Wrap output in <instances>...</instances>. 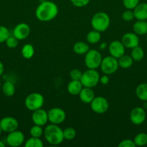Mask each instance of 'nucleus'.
<instances>
[{
  "instance_id": "f257e3e1",
  "label": "nucleus",
  "mask_w": 147,
  "mask_h": 147,
  "mask_svg": "<svg viewBox=\"0 0 147 147\" xmlns=\"http://www.w3.org/2000/svg\"><path fill=\"white\" fill-rule=\"evenodd\" d=\"M59 13L56 4L50 1H44L40 3L35 10V17L39 21L46 22L53 20Z\"/></svg>"
},
{
  "instance_id": "f03ea898",
  "label": "nucleus",
  "mask_w": 147,
  "mask_h": 147,
  "mask_svg": "<svg viewBox=\"0 0 147 147\" xmlns=\"http://www.w3.org/2000/svg\"><path fill=\"white\" fill-rule=\"evenodd\" d=\"M43 134L48 143L53 146L60 144L64 140L63 130L57 124L51 123L48 125L45 129Z\"/></svg>"
},
{
  "instance_id": "7ed1b4c3",
  "label": "nucleus",
  "mask_w": 147,
  "mask_h": 147,
  "mask_svg": "<svg viewBox=\"0 0 147 147\" xmlns=\"http://www.w3.org/2000/svg\"><path fill=\"white\" fill-rule=\"evenodd\" d=\"M91 24L94 30L103 32L109 27L110 24V18L107 13L99 11L94 14L92 17Z\"/></svg>"
},
{
  "instance_id": "20e7f679",
  "label": "nucleus",
  "mask_w": 147,
  "mask_h": 147,
  "mask_svg": "<svg viewBox=\"0 0 147 147\" xmlns=\"http://www.w3.org/2000/svg\"><path fill=\"white\" fill-rule=\"evenodd\" d=\"M45 103L44 97L39 93H32L29 94L24 100V106L29 111H34L41 109Z\"/></svg>"
},
{
  "instance_id": "39448f33",
  "label": "nucleus",
  "mask_w": 147,
  "mask_h": 147,
  "mask_svg": "<svg viewBox=\"0 0 147 147\" xmlns=\"http://www.w3.org/2000/svg\"><path fill=\"white\" fill-rule=\"evenodd\" d=\"M102 57L98 50L89 49V51L85 54L84 63L88 69H97L100 67Z\"/></svg>"
},
{
  "instance_id": "423d86ee",
  "label": "nucleus",
  "mask_w": 147,
  "mask_h": 147,
  "mask_svg": "<svg viewBox=\"0 0 147 147\" xmlns=\"http://www.w3.org/2000/svg\"><path fill=\"white\" fill-rule=\"evenodd\" d=\"M99 73L95 69H88L82 73L80 81L84 87L92 88L95 87L99 82Z\"/></svg>"
},
{
  "instance_id": "0eeeda50",
  "label": "nucleus",
  "mask_w": 147,
  "mask_h": 147,
  "mask_svg": "<svg viewBox=\"0 0 147 147\" xmlns=\"http://www.w3.org/2000/svg\"><path fill=\"white\" fill-rule=\"evenodd\" d=\"M99 67L104 74L108 75V76L113 74L118 70L119 67L118 59L111 55L107 56L102 58Z\"/></svg>"
},
{
  "instance_id": "6e6552de",
  "label": "nucleus",
  "mask_w": 147,
  "mask_h": 147,
  "mask_svg": "<svg viewBox=\"0 0 147 147\" xmlns=\"http://www.w3.org/2000/svg\"><path fill=\"white\" fill-rule=\"evenodd\" d=\"M91 109L95 113L98 114L105 113L109 109V103L105 98L102 96H97L95 97L91 102Z\"/></svg>"
},
{
  "instance_id": "1a4fd4ad",
  "label": "nucleus",
  "mask_w": 147,
  "mask_h": 147,
  "mask_svg": "<svg viewBox=\"0 0 147 147\" xmlns=\"http://www.w3.org/2000/svg\"><path fill=\"white\" fill-rule=\"evenodd\" d=\"M48 121L53 124H60L65 121L66 117V112L61 108L55 107L48 111Z\"/></svg>"
},
{
  "instance_id": "9d476101",
  "label": "nucleus",
  "mask_w": 147,
  "mask_h": 147,
  "mask_svg": "<svg viewBox=\"0 0 147 147\" xmlns=\"http://www.w3.org/2000/svg\"><path fill=\"white\" fill-rule=\"evenodd\" d=\"M6 142L10 146H20L24 142V135L22 132L17 129L14 131L8 133L6 138Z\"/></svg>"
},
{
  "instance_id": "9b49d317",
  "label": "nucleus",
  "mask_w": 147,
  "mask_h": 147,
  "mask_svg": "<svg viewBox=\"0 0 147 147\" xmlns=\"http://www.w3.org/2000/svg\"><path fill=\"white\" fill-rule=\"evenodd\" d=\"M0 126L4 132L10 133L18 129L19 123L12 116H5L0 120Z\"/></svg>"
},
{
  "instance_id": "f8f14e48",
  "label": "nucleus",
  "mask_w": 147,
  "mask_h": 147,
  "mask_svg": "<svg viewBox=\"0 0 147 147\" xmlns=\"http://www.w3.org/2000/svg\"><path fill=\"white\" fill-rule=\"evenodd\" d=\"M146 119V113L144 108L135 107L130 113L131 121L135 126H139L145 121Z\"/></svg>"
},
{
  "instance_id": "ddd939ff",
  "label": "nucleus",
  "mask_w": 147,
  "mask_h": 147,
  "mask_svg": "<svg viewBox=\"0 0 147 147\" xmlns=\"http://www.w3.org/2000/svg\"><path fill=\"white\" fill-rule=\"evenodd\" d=\"M108 50L111 56L118 59L125 54V47L121 41L113 40L108 45Z\"/></svg>"
},
{
  "instance_id": "4468645a",
  "label": "nucleus",
  "mask_w": 147,
  "mask_h": 147,
  "mask_svg": "<svg viewBox=\"0 0 147 147\" xmlns=\"http://www.w3.org/2000/svg\"><path fill=\"white\" fill-rule=\"evenodd\" d=\"M30 34V27L26 23H20L14 27L13 35L18 40H24Z\"/></svg>"
},
{
  "instance_id": "2eb2a0df",
  "label": "nucleus",
  "mask_w": 147,
  "mask_h": 147,
  "mask_svg": "<svg viewBox=\"0 0 147 147\" xmlns=\"http://www.w3.org/2000/svg\"><path fill=\"white\" fill-rule=\"evenodd\" d=\"M121 42L126 48L132 49L139 45L140 40L138 35L134 32H127L122 35Z\"/></svg>"
},
{
  "instance_id": "dca6fc26",
  "label": "nucleus",
  "mask_w": 147,
  "mask_h": 147,
  "mask_svg": "<svg viewBox=\"0 0 147 147\" xmlns=\"http://www.w3.org/2000/svg\"><path fill=\"white\" fill-rule=\"evenodd\" d=\"M32 120H33L34 124L43 126L48 121V112L42 108L34 111L33 114H32Z\"/></svg>"
},
{
  "instance_id": "f3484780",
  "label": "nucleus",
  "mask_w": 147,
  "mask_h": 147,
  "mask_svg": "<svg viewBox=\"0 0 147 147\" xmlns=\"http://www.w3.org/2000/svg\"><path fill=\"white\" fill-rule=\"evenodd\" d=\"M133 10L137 20H147V3H139Z\"/></svg>"
},
{
  "instance_id": "a211bd4d",
  "label": "nucleus",
  "mask_w": 147,
  "mask_h": 147,
  "mask_svg": "<svg viewBox=\"0 0 147 147\" xmlns=\"http://www.w3.org/2000/svg\"><path fill=\"white\" fill-rule=\"evenodd\" d=\"M79 96L80 98V100L83 103H86V104L91 103V102L93 100V99L95 97V92L93 91V90L91 88L87 87H83V88L79 93Z\"/></svg>"
},
{
  "instance_id": "6ab92c4d",
  "label": "nucleus",
  "mask_w": 147,
  "mask_h": 147,
  "mask_svg": "<svg viewBox=\"0 0 147 147\" xmlns=\"http://www.w3.org/2000/svg\"><path fill=\"white\" fill-rule=\"evenodd\" d=\"M83 87V85L80 80H71L67 86V91L72 96H77L79 94Z\"/></svg>"
},
{
  "instance_id": "aec40b11",
  "label": "nucleus",
  "mask_w": 147,
  "mask_h": 147,
  "mask_svg": "<svg viewBox=\"0 0 147 147\" xmlns=\"http://www.w3.org/2000/svg\"><path fill=\"white\" fill-rule=\"evenodd\" d=\"M133 30L138 35H146L147 34L146 20H137L133 25Z\"/></svg>"
},
{
  "instance_id": "412c9836",
  "label": "nucleus",
  "mask_w": 147,
  "mask_h": 147,
  "mask_svg": "<svg viewBox=\"0 0 147 147\" xmlns=\"http://www.w3.org/2000/svg\"><path fill=\"white\" fill-rule=\"evenodd\" d=\"M135 95L139 100L147 101V83H144L138 85L135 88Z\"/></svg>"
},
{
  "instance_id": "4be33fe9",
  "label": "nucleus",
  "mask_w": 147,
  "mask_h": 147,
  "mask_svg": "<svg viewBox=\"0 0 147 147\" xmlns=\"http://www.w3.org/2000/svg\"><path fill=\"white\" fill-rule=\"evenodd\" d=\"M118 62L120 67L122 69H128L133 65V60L131 55L124 54L123 55H122L118 59Z\"/></svg>"
},
{
  "instance_id": "5701e85b",
  "label": "nucleus",
  "mask_w": 147,
  "mask_h": 147,
  "mask_svg": "<svg viewBox=\"0 0 147 147\" xmlns=\"http://www.w3.org/2000/svg\"><path fill=\"white\" fill-rule=\"evenodd\" d=\"M73 50L77 55H85L89 50V46L86 42L79 41L74 45Z\"/></svg>"
},
{
  "instance_id": "b1692460",
  "label": "nucleus",
  "mask_w": 147,
  "mask_h": 147,
  "mask_svg": "<svg viewBox=\"0 0 147 147\" xmlns=\"http://www.w3.org/2000/svg\"><path fill=\"white\" fill-rule=\"evenodd\" d=\"M1 90L4 96L7 97H12L15 93V86L11 81H6L1 86Z\"/></svg>"
},
{
  "instance_id": "393cba45",
  "label": "nucleus",
  "mask_w": 147,
  "mask_h": 147,
  "mask_svg": "<svg viewBox=\"0 0 147 147\" xmlns=\"http://www.w3.org/2000/svg\"><path fill=\"white\" fill-rule=\"evenodd\" d=\"M101 40V32L99 31L94 30L89 31L86 34V40L89 44H97Z\"/></svg>"
},
{
  "instance_id": "a878e982",
  "label": "nucleus",
  "mask_w": 147,
  "mask_h": 147,
  "mask_svg": "<svg viewBox=\"0 0 147 147\" xmlns=\"http://www.w3.org/2000/svg\"><path fill=\"white\" fill-rule=\"evenodd\" d=\"M131 56L133 61L139 62L144 58V51L141 47L139 45L132 48L131 53Z\"/></svg>"
},
{
  "instance_id": "bb28decb",
  "label": "nucleus",
  "mask_w": 147,
  "mask_h": 147,
  "mask_svg": "<svg viewBox=\"0 0 147 147\" xmlns=\"http://www.w3.org/2000/svg\"><path fill=\"white\" fill-rule=\"evenodd\" d=\"M22 55L25 59H30L35 54V49L32 45L26 44L22 47L21 50Z\"/></svg>"
},
{
  "instance_id": "cd10ccee",
  "label": "nucleus",
  "mask_w": 147,
  "mask_h": 147,
  "mask_svg": "<svg viewBox=\"0 0 147 147\" xmlns=\"http://www.w3.org/2000/svg\"><path fill=\"white\" fill-rule=\"evenodd\" d=\"M133 142L135 146H144L147 144V134L141 132L135 135Z\"/></svg>"
},
{
  "instance_id": "c85d7f7f",
  "label": "nucleus",
  "mask_w": 147,
  "mask_h": 147,
  "mask_svg": "<svg viewBox=\"0 0 147 147\" xmlns=\"http://www.w3.org/2000/svg\"><path fill=\"white\" fill-rule=\"evenodd\" d=\"M24 146L25 147H43V142L40 138L33 137L27 139L26 142H24Z\"/></svg>"
},
{
  "instance_id": "c756f323",
  "label": "nucleus",
  "mask_w": 147,
  "mask_h": 147,
  "mask_svg": "<svg viewBox=\"0 0 147 147\" xmlns=\"http://www.w3.org/2000/svg\"><path fill=\"white\" fill-rule=\"evenodd\" d=\"M43 132H44V131L42 129V126L36 124L32 126L30 129V134L33 137L40 138L42 135L43 134Z\"/></svg>"
},
{
  "instance_id": "7c9ffc66",
  "label": "nucleus",
  "mask_w": 147,
  "mask_h": 147,
  "mask_svg": "<svg viewBox=\"0 0 147 147\" xmlns=\"http://www.w3.org/2000/svg\"><path fill=\"white\" fill-rule=\"evenodd\" d=\"M63 138L66 140H72L76 136V131L74 128L68 127L63 130Z\"/></svg>"
},
{
  "instance_id": "2f4dec72",
  "label": "nucleus",
  "mask_w": 147,
  "mask_h": 147,
  "mask_svg": "<svg viewBox=\"0 0 147 147\" xmlns=\"http://www.w3.org/2000/svg\"><path fill=\"white\" fill-rule=\"evenodd\" d=\"M10 36V32L6 27L0 25V43L4 42Z\"/></svg>"
},
{
  "instance_id": "473e14b6",
  "label": "nucleus",
  "mask_w": 147,
  "mask_h": 147,
  "mask_svg": "<svg viewBox=\"0 0 147 147\" xmlns=\"http://www.w3.org/2000/svg\"><path fill=\"white\" fill-rule=\"evenodd\" d=\"M6 45L9 48H15L18 45V40L14 35H10L5 41Z\"/></svg>"
},
{
  "instance_id": "72a5a7b5",
  "label": "nucleus",
  "mask_w": 147,
  "mask_h": 147,
  "mask_svg": "<svg viewBox=\"0 0 147 147\" xmlns=\"http://www.w3.org/2000/svg\"><path fill=\"white\" fill-rule=\"evenodd\" d=\"M139 3V0H122V4L127 9L133 10Z\"/></svg>"
},
{
  "instance_id": "f704fd0d",
  "label": "nucleus",
  "mask_w": 147,
  "mask_h": 147,
  "mask_svg": "<svg viewBox=\"0 0 147 147\" xmlns=\"http://www.w3.org/2000/svg\"><path fill=\"white\" fill-rule=\"evenodd\" d=\"M135 18L134 16L133 10L132 9H127L123 11L122 14V19L125 22H131Z\"/></svg>"
},
{
  "instance_id": "c9c22d12",
  "label": "nucleus",
  "mask_w": 147,
  "mask_h": 147,
  "mask_svg": "<svg viewBox=\"0 0 147 147\" xmlns=\"http://www.w3.org/2000/svg\"><path fill=\"white\" fill-rule=\"evenodd\" d=\"M82 71L78 69H73L70 71V73H69V76H70V78L71 80H80L81 78H82Z\"/></svg>"
},
{
  "instance_id": "e433bc0d",
  "label": "nucleus",
  "mask_w": 147,
  "mask_h": 147,
  "mask_svg": "<svg viewBox=\"0 0 147 147\" xmlns=\"http://www.w3.org/2000/svg\"><path fill=\"white\" fill-rule=\"evenodd\" d=\"M74 7H84L87 5L90 0H69Z\"/></svg>"
},
{
  "instance_id": "4c0bfd02",
  "label": "nucleus",
  "mask_w": 147,
  "mask_h": 147,
  "mask_svg": "<svg viewBox=\"0 0 147 147\" xmlns=\"http://www.w3.org/2000/svg\"><path fill=\"white\" fill-rule=\"evenodd\" d=\"M119 147H135V143H134L133 140L131 139H124L122 140L120 143L118 144Z\"/></svg>"
},
{
  "instance_id": "58836bf2",
  "label": "nucleus",
  "mask_w": 147,
  "mask_h": 147,
  "mask_svg": "<svg viewBox=\"0 0 147 147\" xmlns=\"http://www.w3.org/2000/svg\"><path fill=\"white\" fill-rule=\"evenodd\" d=\"M110 81L109 77H108V75L104 74L103 76H100L99 77V82H100L103 85H107Z\"/></svg>"
},
{
  "instance_id": "ea45409f",
  "label": "nucleus",
  "mask_w": 147,
  "mask_h": 147,
  "mask_svg": "<svg viewBox=\"0 0 147 147\" xmlns=\"http://www.w3.org/2000/svg\"><path fill=\"white\" fill-rule=\"evenodd\" d=\"M4 65H3V63H1V61L0 60V76L3 74V73H4Z\"/></svg>"
},
{
  "instance_id": "a19ab883",
  "label": "nucleus",
  "mask_w": 147,
  "mask_h": 147,
  "mask_svg": "<svg viewBox=\"0 0 147 147\" xmlns=\"http://www.w3.org/2000/svg\"><path fill=\"white\" fill-rule=\"evenodd\" d=\"M106 47H107V44H106V43H105V42H103V43H102V44L100 45V48L102 49V50H103V49H105Z\"/></svg>"
},
{
  "instance_id": "79ce46f5",
  "label": "nucleus",
  "mask_w": 147,
  "mask_h": 147,
  "mask_svg": "<svg viewBox=\"0 0 147 147\" xmlns=\"http://www.w3.org/2000/svg\"><path fill=\"white\" fill-rule=\"evenodd\" d=\"M5 146V144H4V142H2V141L0 140V147H4Z\"/></svg>"
},
{
  "instance_id": "37998d69",
  "label": "nucleus",
  "mask_w": 147,
  "mask_h": 147,
  "mask_svg": "<svg viewBox=\"0 0 147 147\" xmlns=\"http://www.w3.org/2000/svg\"><path fill=\"white\" fill-rule=\"evenodd\" d=\"M144 109H147V101H144Z\"/></svg>"
},
{
  "instance_id": "c03bdc74",
  "label": "nucleus",
  "mask_w": 147,
  "mask_h": 147,
  "mask_svg": "<svg viewBox=\"0 0 147 147\" xmlns=\"http://www.w3.org/2000/svg\"><path fill=\"white\" fill-rule=\"evenodd\" d=\"M2 129H1V126H0V136H1V133H2Z\"/></svg>"
},
{
  "instance_id": "a18cd8bd",
  "label": "nucleus",
  "mask_w": 147,
  "mask_h": 147,
  "mask_svg": "<svg viewBox=\"0 0 147 147\" xmlns=\"http://www.w3.org/2000/svg\"><path fill=\"white\" fill-rule=\"evenodd\" d=\"M1 86H2V85H1V80H0V88H1Z\"/></svg>"
},
{
  "instance_id": "49530a36",
  "label": "nucleus",
  "mask_w": 147,
  "mask_h": 147,
  "mask_svg": "<svg viewBox=\"0 0 147 147\" xmlns=\"http://www.w3.org/2000/svg\"><path fill=\"white\" fill-rule=\"evenodd\" d=\"M146 42H147V34H146Z\"/></svg>"
}]
</instances>
